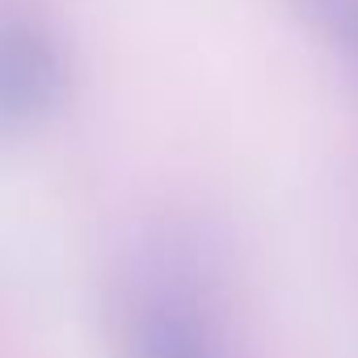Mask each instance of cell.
I'll return each instance as SVG.
<instances>
[{"label":"cell","instance_id":"1","mask_svg":"<svg viewBox=\"0 0 358 358\" xmlns=\"http://www.w3.org/2000/svg\"><path fill=\"white\" fill-rule=\"evenodd\" d=\"M64 97V55L47 30L0 26V139L38 127Z\"/></svg>","mask_w":358,"mask_h":358},{"label":"cell","instance_id":"2","mask_svg":"<svg viewBox=\"0 0 358 358\" xmlns=\"http://www.w3.org/2000/svg\"><path fill=\"white\" fill-rule=\"evenodd\" d=\"M127 358H224V345L194 308L160 299L131 324Z\"/></svg>","mask_w":358,"mask_h":358}]
</instances>
